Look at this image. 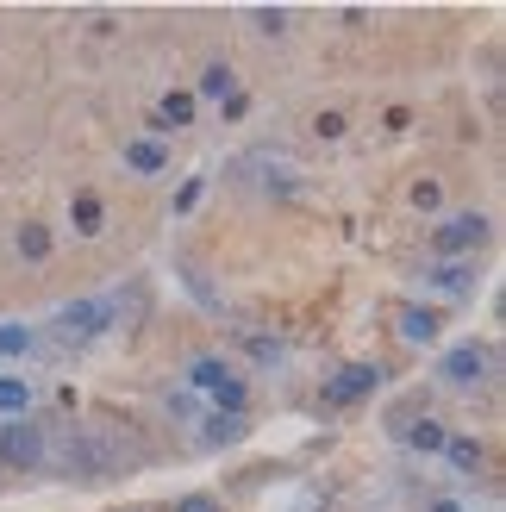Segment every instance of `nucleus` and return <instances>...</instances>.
<instances>
[{"label": "nucleus", "instance_id": "obj_15", "mask_svg": "<svg viewBox=\"0 0 506 512\" xmlns=\"http://www.w3.org/2000/svg\"><path fill=\"white\" fill-rule=\"evenodd\" d=\"M225 94H232V69L213 63L207 75H200V100H225Z\"/></svg>", "mask_w": 506, "mask_h": 512}, {"label": "nucleus", "instance_id": "obj_3", "mask_svg": "<svg viewBox=\"0 0 506 512\" xmlns=\"http://www.w3.org/2000/svg\"><path fill=\"white\" fill-rule=\"evenodd\" d=\"M494 375V350L488 344H457V350H444V363H438V381L444 388H457V394H469V388H482V381Z\"/></svg>", "mask_w": 506, "mask_h": 512}, {"label": "nucleus", "instance_id": "obj_9", "mask_svg": "<svg viewBox=\"0 0 506 512\" xmlns=\"http://www.w3.org/2000/svg\"><path fill=\"white\" fill-rule=\"evenodd\" d=\"M425 288L463 300V294L475 288V263H469V256H463V263H432V269H425Z\"/></svg>", "mask_w": 506, "mask_h": 512}, {"label": "nucleus", "instance_id": "obj_14", "mask_svg": "<svg viewBox=\"0 0 506 512\" xmlns=\"http://www.w3.org/2000/svg\"><path fill=\"white\" fill-rule=\"evenodd\" d=\"M244 438V419L232 413H207V444H238Z\"/></svg>", "mask_w": 506, "mask_h": 512}, {"label": "nucleus", "instance_id": "obj_8", "mask_svg": "<svg viewBox=\"0 0 506 512\" xmlns=\"http://www.w3.org/2000/svg\"><path fill=\"white\" fill-rule=\"evenodd\" d=\"M38 350H44V338L25 319H0V363H32Z\"/></svg>", "mask_w": 506, "mask_h": 512}, {"label": "nucleus", "instance_id": "obj_6", "mask_svg": "<svg viewBox=\"0 0 506 512\" xmlns=\"http://www.w3.org/2000/svg\"><path fill=\"white\" fill-rule=\"evenodd\" d=\"M38 406V381L19 369H0V419H32Z\"/></svg>", "mask_w": 506, "mask_h": 512}, {"label": "nucleus", "instance_id": "obj_16", "mask_svg": "<svg viewBox=\"0 0 506 512\" xmlns=\"http://www.w3.org/2000/svg\"><path fill=\"white\" fill-rule=\"evenodd\" d=\"M75 225H82V232H94V225H100V200H94V194L75 200Z\"/></svg>", "mask_w": 506, "mask_h": 512}, {"label": "nucleus", "instance_id": "obj_10", "mask_svg": "<svg viewBox=\"0 0 506 512\" xmlns=\"http://www.w3.org/2000/svg\"><path fill=\"white\" fill-rule=\"evenodd\" d=\"M394 325H400V338H407V344H438V331H444L432 306H400Z\"/></svg>", "mask_w": 506, "mask_h": 512}, {"label": "nucleus", "instance_id": "obj_12", "mask_svg": "<svg viewBox=\"0 0 506 512\" xmlns=\"http://www.w3.org/2000/svg\"><path fill=\"white\" fill-rule=\"evenodd\" d=\"M444 456H450V469H457V475H475V469H482V444H475L469 431H450V438H444Z\"/></svg>", "mask_w": 506, "mask_h": 512}, {"label": "nucleus", "instance_id": "obj_17", "mask_svg": "<svg viewBox=\"0 0 506 512\" xmlns=\"http://www.w3.org/2000/svg\"><path fill=\"white\" fill-rule=\"evenodd\" d=\"M188 113H194V100H188V94H169V100H163V119H175V125H182Z\"/></svg>", "mask_w": 506, "mask_h": 512}, {"label": "nucleus", "instance_id": "obj_19", "mask_svg": "<svg viewBox=\"0 0 506 512\" xmlns=\"http://www.w3.org/2000/svg\"><path fill=\"white\" fill-rule=\"evenodd\" d=\"M425 512H469V500H432Z\"/></svg>", "mask_w": 506, "mask_h": 512}, {"label": "nucleus", "instance_id": "obj_5", "mask_svg": "<svg viewBox=\"0 0 506 512\" xmlns=\"http://www.w3.org/2000/svg\"><path fill=\"white\" fill-rule=\"evenodd\" d=\"M57 331L63 338H100V331H113V300H69L57 313Z\"/></svg>", "mask_w": 506, "mask_h": 512}, {"label": "nucleus", "instance_id": "obj_2", "mask_svg": "<svg viewBox=\"0 0 506 512\" xmlns=\"http://www.w3.org/2000/svg\"><path fill=\"white\" fill-rule=\"evenodd\" d=\"M0 463L25 475L50 469V431L38 419H0Z\"/></svg>", "mask_w": 506, "mask_h": 512}, {"label": "nucleus", "instance_id": "obj_7", "mask_svg": "<svg viewBox=\"0 0 506 512\" xmlns=\"http://www.w3.org/2000/svg\"><path fill=\"white\" fill-rule=\"evenodd\" d=\"M375 388H382V369H375V363H350L332 388H325V400H332V406H350V400H363V394H375Z\"/></svg>", "mask_w": 506, "mask_h": 512}, {"label": "nucleus", "instance_id": "obj_13", "mask_svg": "<svg viewBox=\"0 0 506 512\" xmlns=\"http://www.w3.org/2000/svg\"><path fill=\"white\" fill-rule=\"evenodd\" d=\"M125 163H132L138 175H157L163 169V144L157 138H132V144H125Z\"/></svg>", "mask_w": 506, "mask_h": 512}, {"label": "nucleus", "instance_id": "obj_18", "mask_svg": "<svg viewBox=\"0 0 506 512\" xmlns=\"http://www.w3.org/2000/svg\"><path fill=\"white\" fill-rule=\"evenodd\" d=\"M250 356H257V363H282L288 350H282V344H269V338H250Z\"/></svg>", "mask_w": 506, "mask_h": 512}, {"label": "nucleus", "instance_id": "obj_11", "mask_svg": "<svg viewBox=\"0 0 506 512\" xmlns=\"http://www.w3.org/2000/svg\"><path fill=\"white\" fill-rule=\"evenodd\" d=\"M444 438H450V425H444V419H432V413L413 419L407 431H400V444H413V450H425V456H438V450H444Z\"/></svg>", "mask_w": 506, "mask_h": 512}, {"label": "nucleus", "instance_id": "obj_20", "mask_svg": "<svg viewBox=\"0 0 506 512\" xmlns=\"http://www.w3.org/2000/svg\"><path fill=\"white\" fill-rule=\"evenodd\" d=\"M175 512H213V500H182Z\"/></svg>", "mask_w": 506, "mask_h": 512}, {"label": "nucleus", "instance_id": "obj_1", "mask_svg": "<svg viewBox=\"0 0 506 512\" xmlns=\"http://www.w3.org/2000/svg\"><path fill=\"white\" fill-rule=\"evenodd\" d=\"M182 381H188V394H200V400L213 406V413L244 419V406H250V381H244L238 363H225V356H194V363L182 369Z\"/></svg>", "mask_w": 506, "mask_h": 512}, {"label": "nucleus", "instance_id": "obj_4", "mask_svg": "<svg viewBox=\"0 0 506 512\" xmlns=\"http://www.w3.org/2000/svg\"><path fill=\"white\" fill-rule=\"evenodd\" d=\"M482 244H488V213H450L438 232H432L438 263H463V256L482 250Z\"/></svg>", "mask_w": 506, "mask_h": 512}]
</instances>
